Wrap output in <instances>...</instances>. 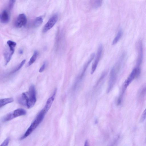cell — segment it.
<instances>
[{"label": "cell", "mask_w": 146, "mask_h": 146, "mask_svg": "<svg viewBox=\"0 0 146 146\" xmlns=\"http://www.w3.org/2000/svg\"><path fill=\"white\" fill-rule=\"evenodd\" d=\"M36 100V90L35 86L33 85L30 86L28 92L23 93L18 100L19 104L28 108L33 107Z\"/></svg>", "instance_id": "1"}, {"label": "cell", "mask_w": 146, "mask_h": 146, "mask_svg": "<svg viewBox=\"0 0 146 146\" xmlns=\"http://www.w3.org/2000/svg\"><path fill=\"white\" fill-rule=\"evenodd\" d=\"M49 109V108L45 106L37 114L24 135L20 138L21 140L26 138L33 132L42 121L45 115Z\"/></svg>", "instance_id": "2"}, {"label": "cell", "mask_w": 146, "mask_h": 146, "mask_svg": "<svg viewBox=\"0 0 146 146\" xmlns=\"http://www.w3.org/2000/svg\"><path fill=\"white\" fill-rule=\"evenodd\" d=\"M16 45V43L14 41L11 40L7 41V46L5 48L3 53L5 65H7L11 60Z\"/></svg>", "instance_id": "3"}, {"label": "cell", "mask_w": 146, "mask_h": 146, "mask_svg": "<svg viewBox=\"0 0 146 146\" xmlns=\"http://www.w3.org/2000/svg\"><path fill=\"white\" fill-rule=\"evenodd\" d=\"M140 72V68L136 66L133 69L130 74L123 83L121 94L119 97L122 98L123 95L127 87L135 78L139 76Z\"/></svg>", "instance_id": "4"}, {"label": "cell", "mask_w": 146, "mask_h": 146, "mask_svg": "<svg viewBox=\"0 0 146 146\" xmlns=\"http://www.w3.org/2000/svg\"><path fill=\"white\" fill-rule=\"evenodd\" d=\"M26 111L22 108H19L15 110L12 112H11L5 115L2 119V121L5 122L9 121L18 117L25 115Z\"/></svg>", "instance_id": "5"}, {"label": "cell", "mask_w": 146, "mask_h": 146, "mask_svg": "<svg viewBox=\"0 0 146 146\" xmlns=\"http://www.w3.org/2000/svg\"><path fill=\"white\" fill-rule=\"evenodd\" d=\"M118 66H115L113 68L110 73L109 86L108 92H109L112 88L115 82L118 71Z\"/></svg>", "instance_id": "6"}, {"label": "cell", "mask_w": 146, "mask_h": 146, "mask_svg": "<svg viewBox=\"0 0 146 146\" xmlns=\"http://www.w3.org/2000/svg\"><path fill=\"white\" fill-rule=\"evenodd\" d=\"M58 19V16L55 14L52 16L44 25L42 32L45 33L51 29L55 24Z\"/></svg>", "instance_id": "7"}, {"label": "cell", "mask_w": 146, "mask_h": 146, "mask_svg": "<svg viewBox=\"0 0 146 146\" xmlns=\"http://www.w3.org/2000/svg\"><path fill=\"white\" fill-rule=\"evenodd\" d=\"M27 21L26 15L23 13L21 14L16 18L14 22V26L17 28H21L26 25Z\"/></svg>", "instance_id": "8"}, {"label": "cell", "mask_w": 146, "mask_h": 146, "mask_svg": "<svg viewBox=\"0 0 146 146\" xmlns=\"http://www.w3.org/2000/svg\"><path fill=\"white\" fill-rule=\"evenodd\" d=\"M136 47L138 52V56L136 67L140 68V66L143 60V55L142 44L141 41H139L137 43Z\"/></svg>", "instance_id": "9"}, {"label": "cell", "mask_w": 146, "mask_h": 146, "mask_svg": "<svg viewBox=\"0 0 146 146\" xmlns=\"http://www.w3.org/2000/svg\"><path fill=\"white\" fill-rule=\"evenodd\" d=\"M103 50V46L100 44L98 48L97 53L96 59L92 64L91 71V74H93L95 71L99 62L101 57Z\"/></svg>", "instance_id": "10"}, {"label": "cell", "mask_w": 146, "mask_h": 146, "mask_svg": "<svg viewBox=\"0 0 146 146\" xmlns=\"http://www.w3.org/2000/svg\"><path fill=\"white\" fill-rule=\"evenodd\" d=\"M0 20L1 22L4 24L7 23L9 22V15L6 10L3 11L1 13L0 15Z\"/></svg>", "instance_id": "11"}, {"label": "cell", "mask_w": 146, "mask_h": 146, "mask_svg": "<svg viewBox=\"0 0 146 146\" xmlns=\"http://www.w3.org/2000/svg\"><path fill=\"white\" fill-rule=\"evenodd\" d=\"M95 56V54L94 53H92L90 56V57L88 60V61L86 63L85 65L84 66L83 68V69L82 70V72L79 77V80H81L84 74L85 71L87 69L88 66L89 65V64L92 61V60L94 59V57Z\"/></svg>", "instance_id": "12"}, {"label": "cell", "mask_w": 146, "mask_h": 146, "mask_svg": "<svg viewBox=\"0 0 146 146\" xmlns=\"http://www.w3.org/2000/svg\"><path fill=\"white\" fill-rule=\"evenodd\" d=\"M103 0H91L90 4L94 9H97L100 7L102 3Z\"/></svg>", "instance_id": "13"}, {"label": "cell", "mask_w": 146, "mask_h": 146, "mask_svg": "<svg viewBox=\"0 0 146 146\" xmlns=\"http://www.w3.org/2000/svg\"><path fill=\"white\" fill-rule=\"evenodd\" d=\"M13 101L12 98H8L1 99L0 100V107L1 108L8 104L12 102Z\"/></svg>", "instance_id": "14"}, {"label": "cell", "mask_w": 146, "mask_h": 146, "mask_svg": "<svg viewBox=\"0 0 146 146\" xmlns=\"http://www.w3.org/2000/svg\"><path fill=\"white\" fill-rule=\"evenodd\" d=\"M43 19L41 16L36 17L34 20L33 22V25L35 27H39L42 23Z\"/></svg>", "instance_id": "15"}, {"label": "cell", "mask_w": 146, "mask_h": 146, "mask_svg": "<svg viewBox=\"0 0 146 146\" xmlns=\"http://www.w3.org/2000/svg\"><path fill=\"white\" fill-rule=\"evenodd\" d=\"M38 55V52L37 51H34L33 56L29 61L28 66H30L32 64L36 61Z\"/></svg>", "instance_id": "16"}, {"label": "cell", "mask_w": 146, "mask_h": 146, "mask_svg": "<svg viewBox=\"0 0 146 146\" xmlns=\"http://www.w3.org/2000/svg\"><path fill=\"white\" fill-rule=\"evenodd\" d=\"M25 61V60H23L14 69L10 72L9 74H11L14 73L19 70L24 64Z\"/></svg>", "instance_id": "17"}, {"label": "cell", "mask_w": 146, "mask_h": 146, "mask_svg": "<svg viewBox=\"0 0 146 146\" xmlns=\"http://www.w3.org/2000/svg\"><path fill=\"white\" fill-rule=\"evenodd\" d=\"M122 34L123 32L121 30H119L113 41L112 45L115 44L118 41L121 37Z\"/></svg>", "instance_id": "18"}, {"label": "cell", "mask_w": 146, "mask_h": 146, "mask_svg": "<svg viewBox=\"0 0 146 146\" xmlns=\"http://www.w3.org/2000/svg\"><path fill=\"white\" fill-rule=\"evenodd\" d=\"M16 0H9V8L10 9H12L15 2Z\"/></svg>", "instance_id": "19"}, {"label": "cell", "mask_w": 146, "mask_h": 146, "mask_svg": "<svg viewBox=\"0 0 146 146\" xmlns=\"http://www.w3.org/2000/svg\"><path fill=\"white\" fill-rule=\"evenodd\" d=\"M146 118V108L143 111L141 116L140 121L141 122L143 121Z\"/></svg>", "instance_id": "20"}, {"label": "cell", "mask_w": 146, "mask_h": 146, "mask_svg": "<svg viewBox=\"0 0 146 146\" xmlns=\"http://www.w3.org/2000/svg\"><path fill=\"white\" fill-rule=\"evenodd\" d=\"M10 138L8 137L7 138L1 145L2 146H7L9 143Z\"/></svg>", "instance_id": "21"}, {"label": "cell", "mask_w": 146, "mask_h": 146, "mask_svg": "<svg viewBox=\"0 0 146 146\" xmlns=\"http://www.w3.org/2000/svg\"><path fill=\"white\" fill-rule=\"evenodd\" d=\"M46 62H45L43 63L39 69V72H42L44 71L46 67Z\"/></svg>", "instance_id": "22"}, {"label": "cell", "mask_w": 146, "mask_h": 146, "mask_svg": "<svg viewBox=\"0 0 146 146\" xmlns=\"http://www.w3.org/2000/svg\"><path fill=\"white\" fill-rule=\"evenodd\" d=\"M88 141L87 140H86L85 142L84 146H87V145H88Z\"/></svg>", "instance_id": "23"}, {"label": "cell", "mask_w": 146, "mask_h": 146, "mask_svg": "<svg viewBox=\"0 0 146 146\" xmlns=\"http://www.w3.org/2000/svg\"><path fill=\"white\" fill-rule=\"evenodd\" d=\"M23 53V51L22 50H20L19 51V53L20 54H22Z\"/></svg>", "instance_id": "24"}]
</instances>
